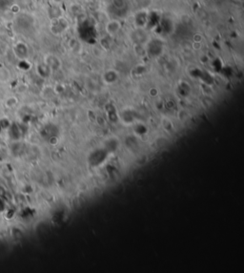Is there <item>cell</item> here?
<instances>
[{"label":"cell","instance_id":"obj_1","mask_svg":"<svg viewBox=\"0 0 244 273\" xmlns=\"http://www.w3.org/2000/svg\"><path fill=\"white\" fill-rule=\"evenodd\" d=\"M12 53L18 59L25 60L29 54V48L26 43L22 41H18L12 47Z\"/></svg>","mask_w":244,"mask_h":273},{"label":"cell","instance_id":"obj_2","mask_svg":"<svg viewBox=\"0 0 244 273\" xmlns=\"http://www.w3.org/2000/svg\"><path fill=\"white\" fill-rule=\"evenodd\" d=\"M148 52L153 56L159 55L162 52V42L159 39L152 40L148 45Z\"/></svg>","mask_w":244,"mask_h":273},{"label":"cell","instance_id":"obj_3","mask_svg":"<svg viewBox=\"0 0 244 273\" xmlns=\"http://www.w3.org/2000/svg\"><path fill=\"white\" fill-rule=\"evenodd\" d=\"M52 20H53V23H52V31H53V33L60 34L66 29L67 22L64 18L58 17V18L52 19Z\"/></svg>","mask_w":244,"mask_h":273},{"label":"cell","instance_id":"obj_4","mask_svg":"<svg viewBox=\"0 0 244 273\" xmlns=\"http://www.w3.org/2000/svg\"><path fill=\"white\" fill-rule=\"evenodd\" d=\"M147 21H148V14L147 12H138L134 16V22L135 25L138 28H144L147 25Z\"/></svg>","mask_w":244,"mask_h":273},{"label":"cell","instance_id":"obj_5","mask_svg":"<svg viewBox=\"0 0 244 273\" xmlns=\"http://www.w3.org/2000/svg\"><path fill=\"white\" fill-rule=\"evenodd\" d=\"M119 29H120V23L117 20H111L106 25V31L111 35L116 34L119 31Z\"/></svg>","mask_w":244,"mask_h":273},{"label":"cell","instance_id":"obj_6","mask_svg":"<svg viewBox=\"0 0 244 273\" xmlns=\"http://www.w3.org/2000/svg\"><path fill=\"white\" fill-rule=\"evenodd\" d=\"M146 34L143 30V28H138L133 34V39L136 41L138 44H141V43L146 39Z\"/></svg>","mask_w":244,"mask_h":273},{"label":"cell","instance_id":"obj_7","mask_svg":"<svg viewBox=\"0 0 244 273\" xmlns=\"http://www.w3.org/2000/svg\"><path fill=\"white\" fill-rule=\"evenodd\" d=\"M11 78H12V75L10 70L5 66L0 67V82L8 83L11 80Z\"/></svg>","mask_w":244,"mask_h":273},{"label":"cell","instance_id":"obj_8","mask_svg":"<svg viewBox=\"0 0 244 273\" xmlns=\"http://www.w3.org/2000/svg\"><path fill=\"white\" fill-rule=\"evenodd\" d=\"M60 13H61V10L57 5H53L51 8L49 9V16H51L52 19L61 17Z\"/></svg>","mask_w":244,"mask_h":273},{"label":"cell","instance_id":"obj_9","mask_svg":"<svg viewBox=\"0 0 244 273\" xmlns=\"http://www.w3.org/2000/svg\"><path fill=\"white\" fill-rule=\"evenodd\" d=\"M113 6L116 11H123L126 8V2L124 0H113Z\"/></svg>","mask_w":244,"mask_h":273},{"label":"cell","instance_id":"obj_10","mask_svg":"<svg viewBox=\"0 0 244 273\" xmlns=\"http://www.w3.org/2000/svg\"><path fill=\"white\" fill-rule=\"evenodd\" d=\"M17 102H18V100L16 97H10L9 98L6 99L5 104L8 108H12V107H14L17 104Z\"/></svg>","mask_w":244,"mask_h":273},{"label":"cell","instance_id":"obj_11","mask_svg":"<svg viewBox=\"0 0 244 273\" xmlns=\"http://www.w3.org/2000/svg\"><path fill=\"white\" fill-rule=\"evenodd\" d=\"M10 10H11V12H12V13L17 14V13H19V12H20V7H19V5H17V4H13V5L11 6Z\"/></svg>","mask_w":244,"mask_h":273},{"label":"cell","instance_id":"obj_12","mask_svg":"<svg viewBox=\"0 0 244 273\" xmlns=\"http://www.w3.org/2000/svg\"><path fill=\"white\" fill-rule=\"evenodd\" d=\"M195 40H196V42H200V40H201V35L200 34H196L195 35Z\"/></svg>","mask_w":244,"mask_h":273},{"label":"cell","instance_id":"obj_13","mask_svg":"<svg viewBox=\"0 0 244 273\" xmlns=\"http://www.w3.org/2000/svg\"><path fill=\"white\" fill-rule=\"evenodd\" d=\"M54 2H55L56 4H57V3H59V2H61V1H62V0H54Z\"/></svg>","mask_w":244,"mask_h":273}]
</instances>
